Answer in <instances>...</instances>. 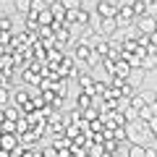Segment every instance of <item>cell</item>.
Returning a JSON list of instances; mask_svg holds the SVG:
<instances>
[{"label": "cell", "mask_w": 157, "mask_h": 157, "mask_svg": "<svg viewBox=\"0 0 157 157\" xmlns=\"http://www.w3.org/2000/svg\"><path fill=\"white\" fill-rule=\"evenodd\" d=\"M147 157H157V147H147Z\"/></svg>", "instance_id": "obj_22"}, {"label": "cell", "mask_w": 157, "mask_h": 157, "mask_svg": "<svg viewBox=\"0 0 157 157\" xmlns=\"http://www.w3.org/2000/svg\"><path fill=\"white\" fill-rule=\"evenodd\" d=\"M147 136H152V134L147 131L144 121H131V123H126V139H128L131 144H144Z\"/></svg>", "instance_id": "obj_1"}, {"label": "cell", "mask_w": 157, "mask_h": 157, "mask_svg": "<svg viewBox=\"0 0 157 157\" xmlns=\"http://www.w3.org/2000/svg\"><path fill=\"white\" fill-rule=\"evenodd\" d=\"M11 86H0V105H3V107H6L8 105V102H11Z\"/></svg>", "instance_id": "obj_17"}, {"label": "cell", "mask_w": 157, "mask_h": 157, "mask_svg": "<svg viewBox=\"0 0 157 157\" xmlns=\"http://www.w3.org/2000/svg\"><path fill=\"white\" fill-rule=\"evenodd\" d=\"M76 107H78V110H86V107H92V94L81 92V94L76 97Z\"/></svg>", "instance_id": "obj_13"}, {"label": "cell", "mask_w": 157, "mask_h": 157, "mask_svg": "<svg viewBox=\"0 0 157 157\" xmlns=\"http://www.w3.org/2000/svg\"><path fill=\"white\" fill-rule=\"evenodd\" d=\"M0 32H16V26H13V18H11V16H0Z\"/></svg>", "instance_id": "obj_14"}, {"label": "cell", "mask_w": 157, "mask_h": 157, "mask_svg": "<svg viewBox=\"0 0 157 157\" xmlns=\"http://www.w3.org/2000/svg\"><path fill=\"white\" fill-rule=\"evenodd\" d=\"M0 128H3V134H16V121H8V118H6Z\"/></svg>", "instance_id": "obj_19"}, {"label": "cell", "mask_w": 157, "mask_h": 157, "mask_svg": "<svg viewBox=\"0 0 157 157\" xmlns=\"http://www.w3.org/2000/svg\"><path fill=\"white\" fill-rule=\"evenodd\" d=\"M131 107H136V110H139V107H144V105H149V97H147V94H141V92H134V97H131Z\"/></svg>", "instance_id": "obj_10"}, {"label": "cell", "mask_w": 157, "mask_h": 157, "mask_svg": "<svg viewBox=\"0 0 157 157\" xmlns=\"http://www.w3.org/2000/svg\"><path fill=\"white\" fill-rule=\"evenodd\" d=\"M52 21H55V18H52L50 8H45V11H39V13H37V24H39V26H50Z\"/></svg>", "instance_id": "obj_12"}, {"label": "cell", "mask_w": 157, "mask_h": 157, "mask_svg": "<svg viewBox=\"0 0 157 157\" xmlns=\"http://www.w3.org/2000/svg\"><path fill=\"white\" fill-rule=\"evenodd\" d=\"M60 3L68 8V11H71V8H81V6H84V0H60Z\"/></svg>", "instance_id": "obj_21"}, {"label": "cell", "mask_w": 157, "mask_h": 157, "mask_svg": "<svg viewBox=\"0 0 157 157\" xmlns=\"http://www.w3.org/2000/svg\"><path fill=\"white\" fill-rule=\"evenodd\" d=\"M131 8H134V16H136V18L147 13V3H144V0H134V3H131Z\"/></svg>", "instance_id": "obj_16"}, {"label": "cell", "mask_w": 157, "mask_h": 157, "mask_svg": "<svg viewBox=\"0 0 157 157\" xmlns=\"http://www.w3.org/2000/svg\"><path fill=\"white\" fill-rule=\"evenodd\" d=\"M0 136H3V128H0Z\"/></svg>", "instance_id": "obj_25"}, {"label": "cell", "mask_w": 157, "mask_h": 157, "mask_svg": "<svg viewBox=\"0 0 157 157\" xmlns=\"http://www.w3.org/2000/svg\"><path fill=\"white\" fill-rule=\"evenodd\" d=\"M128 157H147V147L144 144H131Z\"/></svg>", "instance_id": "obj_15"}, {"label": "cell", "mask_w": 157, "mask_h": 157, "mask_svg": "<svg viewBox=\"0 0 157 157\" xmlns=\"http://www.w3.org/2000/svg\"><path fill=\"white\" fill-rule=\"evenodd\" d=\"M94 13H97L100 18H115V16H118V6H115V0H97Z\"/></svg>", "instance_id": "obj_2"}, {"label": "cell", "mask_w": 157, "mask_h": 157, "mask_svg": "<svg viewBox=\"0 0 157 157\" xmlns=\"http://www.w3.org/2000/svg\"><path fill=\"white\" fill-rule=\"evenodd\" d=\"M134 24H136V32H139V34H155V29H157V18L149 16V13L139 16Z\"/></svg>", "instance_id": "obj_3"}, {"label": "cell", "mask_w": 157, "mask_h": 157, "mask_svg": "<svg viewBox=\"0 0 157 157\" xmlns=\"http://www.w3.org/2000/svg\"><path fill=\"white\" fill-rule=\"evenodd\" d=\"M18 144H21V141H18V134H3L0 136V147H3L6 152H13Z\"/></svg>", "instance_id": "obj_6"}, {"label": "cell", "mask_w": 157, "mask_h": 157, "mask_svg": "<svg viewBox=\"0 0 157 157\" xmlns=\"http://www.w3.org/2000/svg\"><path fill=\"white\" fill-rule=\"evenodd\" d=\"M3 121H6V107H0V126H3Z\"/></svg>", "instance_id": "obj_24"}, {"label": "cell", "mask_w": 157, "mask_h": 157, "mask_svg": "<svg viewBox=\"0 0 157 157\" xmlns=\"http://www.w3.org/2000/svg\"><path fill=\"white\" fill-rule=\"evenodd\" d=\"M0 107H3V105H0Z\"/></svg>", "instance_id": "obj_26"}, {"label": "cell", "mask_w": 157, "mask_h": 157, "mask_svg": "<svg viewBox=\"0 0 157 157\" xmlns=\"http://www.w3.org/2000/svg\"><path fill=\"white\" fill-rule=\"evenodd\" d=\"M115 29H118L115 18H102L100 26H97V34H100V37H110V34H115Z\"/></svg>", "instance_id": "obj_4"}, {"label": "cell", "mask_w": 157, "mask_h": 157, "mask_svg": "<svg viewBox=\"0 0 157 157\" xmlns=\"http://www.w3.org/2000/svg\"><path fill=\"white\" fill-rule=\"evenodd\" d=\"M24 81L32 86H39L42 84V73H34V68H24Z\"/></svg>", "instance_id": "obj_9"}, {"label": "cell", "mask_w": 157, "mask_h": 157, "mask_svg": "<svg viewBox=\"0 0 157 157\" xmlns=\"http://www.w3.org/2000/svg\"><path fill=\"white\" fill-rule=\"evenodd\" d=\"M11 102H16V105H26V102H29V94H26V92H16V94H13L11 97Z\"/></svg>", "instance_id": "obj_18"}, {"label": "cell", "mask_w": 157, "mask_h": 157, "mask_svg": "<svg viewBox=\"0 0 157 157\" xmlns=\"http://www.w3.org/2000/svg\"><path fill=\"white\" fill-rule=\"evenodd\" d=\"M50 13H52V18H55V21H52V24H66V16H68V8L63 6L60 0H58V3H52V6H50Z\"/></svg>", "instance_id": "obj_5"}, {"label": "cell", "mask_w": 157, "mask_h": 157, "mask_svg": "<svg viewBox=\"0 0 157 157\" xmlns=\"http://www.w3.org/2000/svg\"><path fill=\"white\" fill-rule=\"evenodd\" d=\"M92 55H94L92 45H86V42H78L76 45V60H92Z\"/></svg>", "instance_id": "obj_7"}, {"label": "cell", "mask_w": 157, "mask_h": 157, "mask_svg": "<svg viewBox=\"0 0 157 157\" xmlns=\"http://www.w3.org/2000/svg\"><path fill=\"white\" fill-rule=\"evenodd\" d=\"M32 3H34V0H13V8H16V13H21V16H29Z\"/></svg>", "instance_id": "obj_11"}, {"label": "cell", "mask_w": 157, "mask_h": 157, "mask_svg": "<svg viewBox=\"0 0 157 157\" xmlns=\"http://www.w3.org/2000/svg\"><path fill=\"white\" fill-rule=\"evenodd\" d=\"M149 100H152V105H155V110H157V92H152V94H149Z\"/></svg>", "instance_id": "obj_23"}, {"label": "cell", "mask_w": 157, "mask_h": 157, "mask_svg": "<svg viewBox=\"0 0 157 157\" xmlns=\"http://www.w3.org/2000/svg\"><path fill=\"white\" fill-rule=\"evenodd\" d=\"M92 86H94V78H92L89 73H78V89L86 92V94H92Z\"/></svg>", "instance_id": "obj_8"}, {"label": "cell", "mask_w": 157, "mask_h": 157, "mask_svg": "<svg viewBox=\"0 0 157 157\" xmlns=\"http://www.w3.org/2000/svg\"><path fill=\"white\" fill-rule=\"evenodd\" d=\"M144 123H147V131H149V134L155 136V134H157V113L149 118V121H144Z\"/></svg>", "instance_id": "obj_20"}]
</instances>
